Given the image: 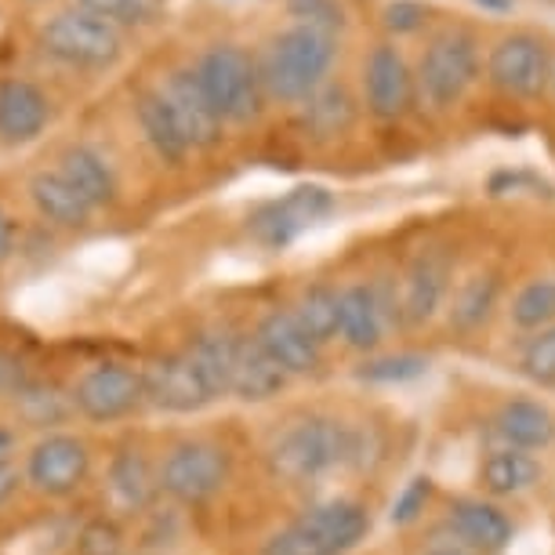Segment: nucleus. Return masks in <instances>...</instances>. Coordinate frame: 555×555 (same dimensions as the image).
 <instances>
[{"instance_id":"obj_1","label":"nucleus","mask_w":555,"mask_h":555,"mask_svg":"<svg viewBox=\"0 0 555 555\" xmlns=\"http://www.w3.org/2000/svg\"><path fill=\"white\" fill-rule=\"evenodd\" d=\"M371 439L363 428L334 422V417H306L284 428L269 443V473L287 487H306L338 473V468L363 465Z\"/></svg>"},{"instance_id":"obj_2","label":"nucleus","mask_w":555,"mask_h":555,"mask_svg":"<svg viewBox=\"0 0 555 555\" xmlns=\"http://www.w3.org/2000/svg\"><path fill=\"white\" fill-rule=\"evenodd\" d=\"M334 59H338V37L312 26H287L261 51V83L266 95L276 102L301 106L331 80Z\"/></svg>"},{"instance_id":"obj_3","label":"nucleus","mask_w":555,"mask_h":555,"mask_svg":"<svg viewBox=\"0 0 555 555\" xmlns=\"http://www.w3.org/2000/svg\"><path fill=\"white\" fill-rule=\"evenodd\" d=\"M207 99L222 124H250L266 109V83H261L258 62L236 44H215L207 48L196 62Z\"/></svg>"},{"instance_id":"obj_4","label":"nucleus","mask_w":555,"mask_h":555,"mask_svg":"<svg viewBox=\"0 0 555 555\" xmlns=\"http://www.w3.org/2000/svg\"><path fill=\"white\" fill-rule=\"evenodd\" d=\"M417 99L433 109H454L479 80V40L461 26H450L428 40L417 62Z\"/></svg>"},{"instance_id":"obj_5","label":"nucleus","mask_w":555,"mask_h":555,"mask_svg":"<svg viewBox=\"0 0 555 555\" xmlns=\"http://www.w3.org/2000/svg\"><path fill=\"white\" fill-rule=\"evenodd\" d=\"M40 44L51 59L77 69H109L124 51L120 29L109 18L91 15L83 8H69V12L48 18V26L40 29Z\"/></svg>"},{"instance_id":"obj_6","label":"nucleus","mask_w":555,"mask_h":555,"mask_svg":"<svg viewBox=\"0 0 555 555\" xmlns=\"http://www.w3.org/2000/svg\"><path fill=\"white\" fill-rule=\"evenodd\" d=\"M552 62L555 59L548 55V44L538 34L516 29L490 48L487 80L508 99H538L552 83Z\"/></svg>"},{"instance_id":"obj_7","label":"nucleus","mask_w":555,"mask_h":555,"mask_svg":"<svg viewBox=\"0 0 555 555\" xmlns=\"http://www.w3.org/2000/svg\"><path fill=\"white\" fill-rule=\"evenodd\" d=\"M334 211V196L323 185H298V190L284 193L280 201L261 204L255 215L247 218V233L258 247L284 250L312 225Z\"/></svg>"},{"instance_id":"obj_8","label":"nucleus","mask_w":555,"mask_h":555,"mask_svg":"<svg viewBox=\"0 0 555 555\" xmlns=\"http://www.w3.org/2000/svg\"><path fill=\"white\" fill-rule=\"evenodd\" d=\"M229 479V454L218 443L190 439L178 443L160 465V490L182 505H201L215 498Z\"/></svg>"},{"instance_id":"obj_9","label":"nucleus","mask_w":555,"mask_h":555,"mask_svg":"<svg viewBox=\"0 0 555 555\" xmlns=\"http://www.w3.org/2000/svg\"><path fill=\"white\" fill-rule=\"evenodd\" d=\"M363 102L378 120H403L417 102V73L389 40L374 44L363 59Z\"/></svg>"},{"instance_id":"obj_10","label":"nucleus","mask_w":555,"mask_h":555,"mask_svg":"<svg viewBox=\"0 0 555 555\" xmlns=\"http://www.w3.org/2000/svg\"><path fill=\"white\" fill-rule=\"evenodd\" d=\"M142 382H145V400L171 414H193L211 400H218V389L207 378V371L193 356V349L153 360L142 371Z\"/></svg>"},{"instance_id":"obj_11","label":"nucleus","mask_w":555,"mask_h":555,"mask_svg":"<svg viewBox=\"0 0 555 555\" xmlns=\"http://www.w3.org/2000/svg\"><path fill=\"white\" fill-rule=\"evenodd\" d=\"M338 338L356 352L378 349L385 338V327L396 320V287L389 280H374V284H349L338 291Z\"/></svg>"},{"instance_id":"obj_12","label":"nucleus","mask_w":555,"mask_h":555,"mask_svg":"<svg viewBox=\"0 0 555 555\" xmlns=\"http://www.w3.org/2000/svg\"><path fill=\"white\" fill-rule=\"evenodd\" d=\"M145 400V382L124 363H102L77 382L73 403L91 422H120Z\"/></svg>"},{"instance_id":"obj_13","label":"nucleus","mask_w":555,"mask_h":555,"mask_svg":"<svg viewBox=\"0 0 555 555\" xmlns=\"http://www.w3.org/2000/svg\"><path fill=\"white\" fill-rule=\"evenodd\" d=\"M450 295V258L443 250H422L406 266L396 287V320L400 327H422L439 312Z\"/></svg>"},{"instance_id":"obj_14","label":"nucleus","mask_w":555,"mask_h":555,"mask_svg":"<svg viewBox=\"0 0 555 555\" xmlns=\"http://www.w3.org/2000/svg\"><path fill=\"white\" fill-rule=\"evenodd\" d=\"M88 468L91 454L77 436H48L29 454L26 476L40 494L66 498L73 490H80V483L88 479Z\"/></svg>"},{"instance_id":"obj_15","label":"nucleus","mask_w":555,"mask_h":555,"mask_svg":"<svg viewBox=\"0 0 555 555\" xmlns=\"http://www.w3.org/2000/svg\"><path fill=\"white\" fill-rule=\"evenodd\" d=\"M255 341L269 352V360L287 374V378H301V374H317L323 360V345H317L301 331L291 309H272L266 320L258 323Z\"/></svg>"},{"instance_id":"obj_16","label":"nucleus","mask_w":555,"mask_h":555,"mask_svg":"<svg viewBox=\"0 0 555 555\" xmlns=\"http://www.w3.org/2000/svg\"><path fill=\"white\" fill-rule=\"evenodd\" d=\"M164 99L171 102L178 124H182L185 139H190L193 150H207L222 139V117L215 113L211 99H207L201 77H196V66L193 69H175L171 77L160 83Z\"/></svg>"},{"instance_id":"obj_17","label":"nucleus","mask_w":555,"mask_h":555,"mask_svg":"<svg viewBox=\"0 0 555 555\" xmlns=\"http://www.w3.org/2000/svg\"><path fill=\"white\" fill-rule=\"evenodd\" d=\"M298 522L331 555H345L366 538V530H371V512H366L360 501L331 498V501H317V505H309L298 516Z\"/></svg>"},{"instance_id":"obj_18","label":"nucleus","mask_w":555,"mask_h":555,"mask_svg":"<svg viewBox=\"0 0 555 555\" xmlns=\"http://www.w3.org/2000/svg\"><path fill=\"white\" fill-rule=\"evenodd\" d=\"M447 522L454 538L476 552H501L512 541V519L498 505L479 498H457L447 512Z\"/></svg>"},{"instance_id":"obj_19","label":"nucleus","mask_w":555,"mask_h":555,"mask_svg":"<svg viewBox=\"0 0 555 555\" xmlns=\"http://www.w3.org/2000/svg\"><path fill=\"white\" fill-rule=\"evenodd\" d=\"M48 99L29 80H0V139L34 142L48 128Z\"/></svg>"},{"instance_id":"obj_20","label":"nucleus","mask_w":555,"mask_h":555,"mask_svg":"<svg viewBox=\"0 0 555 555\" xmlns=\"http://www.w3.org/2000/svg\"><path fill=\"white\" fill-rule=\"evenodd\" d=\"M287 385V374L269 360L255 338H240L233 349V374H229V392L240 396L244 403H266Z\"/></svg>"},{"instance_id":"obj_21","label":"nucleus","mask_w":555,"mask_h":555,"mask_svg":"<svg viewBox=\"0 0 555 555\" xmlns=\"http://www.w3.org/2000/svg\"><path fill=\"white\" fill-rule=\"evenodd\" d=\"M134 109H139V124L145 131V142L153 145V153L160 156L164 164H182L185 156H190L193 145H190V139H185L182 124H178L171 102L164 99L160 88L142 91L139 106H134Z\"/></svg>"},{"instance_id":"obj_22","label":"nucleus","mask_w":555,"mask_h":555,"mask_svg":"<svg viewBox=\"0 0 555 555\" xmlns=\"http://www.w3.org/2000/svg\"><path fill=\"white\" fill-rule=\"evenodd\" d=\"M356 124V99L341 80H327L317 95L301 102V128L317 142L341 139Z\"/></svg>"},{"instance_id":"obj_23","label":"nucleus","mask_w":555,"mask_h":555,"mask_svg":"<svg viewBox=\"0 0 555 555\" xmlns=\"http://www.w3.org/2000/svg\"><path fill=\"white\" fill-rule=\"evenodd\" d=\"M541 479V465L530 450H516V447H498L490 450L479 465V483L490 498H516L527 494V490Z\"/></svg>"},{"instance_id":"obj_24","label":"nucleus","mask_w":555,"mask_h":555,"mask_svg":"<svg viewBox=\"0 0 555 555\" xmlns=\"http://www.w3.org/2000/svg\"><path fill=\"white\" fill-rule=\"evenodd\" d=\"M59 175L66 178V182L91 207H102V204L117 201V175H113V167L106 164V156L88 150V145H73V150L62 153Z\"/></svg>"},{"instance_id":"obj_25","label":"nucleus","mask_w":555,"mask_h":555,"mask_svg":"<svg viewBox=\"0 0 555 555\" xmlns=\"http://www.w3.org/2000/svg\"><path fill=\"white\" fill-rule=\"evenodd\" d=\"M494 433L505 447L516 450H541L552 443L555 436V417L548 414V406L533 403V400H512L498 411L494 417Z\"/></svg>"},{"instance_id":"obj_26","label":"nucleus","mask_w":555,"mask_h":555,"mask_svg":"<svg viewBox=\"0 0 555 555\" xmlns=\"http://www.w3.org/2000/svg\"><path fill=\"white\" fill-rule=\"evenodd\" d=\"M29 196H34L37 211L44 215L48 222H55L62 229L88 225L91 211H95V207L83 201V196L73 190V185L59 171H40V175H34V182H29Z\"/></svg>"},{"instance_id":"obj_27","label":"nucleus","mask_w":555,"mask_h":555,"mask_svg":"<svg viewBox=\"0 0 555 555\" xmlns=\"http://www.w3.org/2000/svg\"><path fill=\"white\" fill-rule=\"evenodd\" d=\"M160 490V473H153V465L139 450H120L109 465V494L124 512H142Z\"/></svg>"},{"instance_id":"obj_28","label":"nucleus","mask_w":555,"mask_h":555,"mask_svg":"<svg viewBox=\"0 0 555 555\" xmlns=\"http://www.w3.org/2000/svg\"><path fill=\"white\" fill-rule=\"evenodd\" d=\"M501 298V280L498 272H473L468 280H461L450 298V327L457 331H476L490 320Z\"/></svg>"},{"instance_id":"obj_29","label":"nucleus","mask_w":555,"mask_h":555,"mask_svg":"<svg viewBox=\"0 0 555 555\" xmlns=\"http://www.w3.org/2000/svg\"><path fill=\"white\" fill-rule=\"evenodd\" d=\"M295 320L301 323V331L309 334L317 345H327L338 338V317H341V306H338V291L327 287V284H317V287H306L295 301Z\"/></svg>"},{"instance_id":"obj_30","label":"nucleus","mask_w":555,"mask_h":555,"mask_svg":"<svg viewBox=\"0 0 555 555\" xmlns=\"http://www.w3.org/2000/svg\"><path fill=\"white\" fill-rule=\"evenodd\" d=\"M512 323L530 334L555 327V280L552 276L530 280L527 287H519V295L512 298Z\"/></svg>"},{"instance_id":"obj_31","label":"nucleus","mask_w":555,"mask_h":555,"mask_svg":"<svg viewBox=\"0 0 555 555\" xmlns=\"http://www.w3.org/2000/svg\"><path fill=\"white\" fill-rule=\"evenodd\" d=\"M519 366L530 382L538 385H555V327H544L530 334L527 345L519 352Z\"/></svg>"},{"instance_id":"obj_32","label":"nucleus","mask_w":555,"mask_h":555,"mask_svg":"<svg viewBox=\"0 0 555 555\" xmlns=\"http://www.w3.org/2000/svg\"><path fill=\"white\" fill-rule=\"evenodd\" d=\"M69 555H124V533L113 519H88L73 538Z\"/></svg>"},{"instance_id":"obj_33","label":"nucleus","mask_w":555,"mask_h":555,"mask_svg":"<svg viewBox=\"0 0 555 555\" xmlns=\"http://www.w3.org/2000/svg\"><path fill=\"white\" fill-rule=\"evenodd\" d=\"M287 12L295 26H312L323 34L338 37L345 29V8L341 0H287Z\"/></svg>"},{"instance_id":"obj_34","label":"nucleus","mask_w":555,"mask_h":555,"mask_svg":"<svg viewBox=\"0 0 555 555\" xmlns=\"http://www.w3.org/2000/svg\"><path fill=\"white\" fill-rule=\"evenodd\" d=\"M425 360L422 356H411V352H403V356H385V360H371V363H363V371H360V378L363 382H385V385H392V382H411L417 378V374H425Z\"/></svg>"},{"instance_id":"obj_35","label":"nucleus","mask_w":555,"mask_h":555,"mask_svg":"<svg viewBox=\"0 0 555 555\" xmlns=\"http://www.w3.org/2000/svg\"><path fill=\"white\" fill-rule=\"evenodd\" d=\"M428 15H433V8L422 4V0H389L382 12V23L396 37H411L428 26Z\"/></svg>"},{"instance_id":"obj_36","label":"nucleus","mask_w":555,"mask_h":555,"mask_svg":"<svg viewBox=\"0 0 555 555\" xmlns=\"http://www.w3.org/2000/svg\"><path fill=\"white\" fill-rule=\"evenodd\" d=\"M261 555H331V552L295 519L291 527L276 530L266 544H261Z\"/></svg>"},{"instance_id":"obj_37","label":"nucleus","mask_w":555,"mask_h":555,"mask_svg":"<svg viewBox=\"0 0 555 555\" xmlns=\"http://www.w3.org/2000/svg\"><path fill=\"white\" fill-rule=\"evenodd\" d=\"M428 501H433V479L417 476V479H411V483L400 490V494H396L389 519L396 522V527H406V522H414L428 508Z\"/></svg>"},{"instance_id":"obj_38","label":"nucleus","mask_w":555,"mask_h":555,"mask_svg":"<svg viewBox=\"0 0 555 555\" xmlns=\"http://www.w3.org/2000/svg\"><path fill=\"white\" fill-rule=\"evenodd\" d=\"M77 8L91 15H102V18H124L128 12V0H77Z\"/></svg>"},{"instance_id":"obj_39","label":"nucleus","mask_w":555,"mask_h":555,"mask_svg":"<svg viewBox=\"0 0 555 555\" xmlns=\"http://www.w3.org/2000/svg\"><path fill=\"white\" fill-rule=\"evenodd\" d=\"M15 490H18V473H15V465H12V461L0 457V505H4V501L12 498Z\"/></svg>"},{"instance_id":"obj_40","label":"nucleus","mask_w":555,"mask_h":555,"mask_svg":"<svg viewBox=\"0 0 555 555\" xmlns=\"http://www.w3.org/2000/svg\"><path fill=\"white\" fill-rule=\"evenodd\" d=\"M8 250H12V222L0 211V258H8Z\"/></svg>"},{"instance_id":"obj_41","label":"nucleus","mask_w":555,"mask_h":555,"mask_svg":"<svg viewBox=\"0 0 555 555\" xmlns=\"http://www.w3.org/2000/svg\"><path fill=\"white\" fill-rule=\"evenodd\" d=\"M483 12H494V15H505V12H512L516 8V0H476Z\"/></svg>"},{"instance_id":"obj_42","label":"nucleus","mask_w":555,"mask_h":555,"mask_svg":"<svg viewBox=\"0 0 555 555\" xmlns=\"http://www.w3.org/2000/svg\"><path fill=\"white\" fill-rule=\"evenodd\" d=\"M8 447H12V436H8V433H4V428H0V454H4V450H8Z\"/></svg>"},{"instance_id":"obj_43","label":"nucleus","mask_w":555,"mask_h":555,"mask_svg":"<svg viewBox=\"0 0 555 555\" xmlns=\"http://www.w3.org/2000/svg\"><path fill=\"white\" fill-rule=\"evenodd\" d=\"M425 555H461V552H454V548H433V552H425Z\"/></svg>"},{"instance_id":"obj_44","label":"nucleus","mask_w":555,"mask_h":555,"mask_svg":"<svg viewBox=\"0 0 555 555\" xmlns=\"http://www.w3.org/2000/svg\"><path fill=\"white\" fill-rule=\"evenodd\" d=\"M552 88H555V62H552Z\"/></svg>"}]
</instances>
